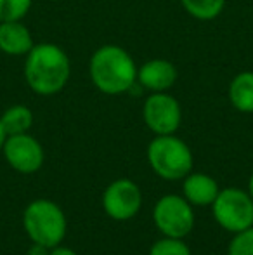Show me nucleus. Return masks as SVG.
Segmentation results:
<instances>
[{
  "label": "nucleus",
  "instance_id": "f8f14e48",
  "mask_svg": "<svg viewBox=\"0 0 253 255\" xmlns=\"http://www.w3.org/2000/svg\"><path fill=\"white\" fill-rule=\"evenodd\" d=\"M33 37L23 21L0 23V51L7 56H26L33 47Z\"/></svg>",
  "mask_w": 253,
  "mask_h": 255
},
{
  "label": "nucleus",
  "instance_id": "f3484780",
  "mask_svg": "<svg viewBox=\"0 0 253 255\" xmlns=\"http://www.w3.org/2000/svg\"><path fill=\"white\" fill-rule=\"evenodd\" d=\"M149 255H191V250L182 242V238L165 236L153 243V247L149 249Z\"/></svg>",
  "mask_w": 253,
  "mask_h": 255
},
{
  "label": "nucleus",
  "instance_id": "9d476101",
  "mask_svg": "<svg viewBox=\"0 0 253 255\" xmlns=\"http://www.w3.org/2000/svg\"><path fill=\"white\" fill-rule=\"evenodd\" d=\"M137 82L149 92H167L177 82V68L162 57L149 59L137 68Z\"/></svg>",
  "mask_w": 253,
  "mask_h": 255
},
{
  "label": "nucleus",
  "instance_id": "6ab92c4d",
  "mask_svg": "<svg viewBox=\"0 0 253 255\" xmlns=\"http://www.w3.org/2000/svg\"><path fill=\"white\" fill-rule=\"evenodd\" d=\"M49 255H78L75 250L71 249H66V247H54V249H51V254Z\"/></svg>",
  "mask_w": 253,
  "mask_h": 255
},
{
  "label": "nucleus",
  "instance_id": "f257e3e1",
  "mask_svg": "<svg viewBox=\"0 0 253 255\" xmlns=\"http://www.w3.org/2000/svg\"><path fill=\"white\" fill-rule=\"evenodd\" d=\"M24 80L38 96H54L66 87L71 77L68 54L51 42L35 44L24 59Z\"/></svg>",
  "mask_w": 253,
  "mask_h": 255
},
{
  "label": "nucleus",
  "instance_id": "dca6fc26",
  "mask_svg": "<svg viewBox=\"0 0 253 255\" xmlns=\"http://www.w3.org/2000/svg\"><path fill=\"white\" fill-rule=\"evenodd\" d=\"M33 0H0V23L3 21H23L30 12Z\"/></svg>",
  "mask_w": 253,
  "mask_h": 255
},
{
  "label": "nucleus",
  "instance_id": "7ed1b4c3",
  "mask_svg": "<svg viewBox=\"0 0 253 255\" xmlns=\"http://www.w3.org/2000/svg\"><path fill=\"white\" fill-rule=\"evenodd\" d=\"M23 228L35 245L54 249L66 236V217L58 203L51 200H35L24 208Z\"/></svg>",
  "mask_w": 253,
  "mask_h": 255
},
{
  "label": "nucleus",
  "instance_id": "2eb2a0df",
  "mask_svg": "<svg viewBox=\"0 0 253 255\" xmlns=\"http://www.w3.org/2000/svg\"><path fill=\"white\" fill-rule=\"evenodd\" d=\"M187 14L199 21H212L224 10L226 0H180Z\"/></svg>",
  "mask_w": 253,
  "mask_h": 255
},
{
  "label": "nucleus",
  "instance_id": "39448f33",
  "mask_svg": "<svg viewBox=\"0 0 253 255\" xmlns=\"http://www.w3.org/2000/svg\"><path fill=\"white\" fill-rule=\"evenodd\" d=\"M212 212L217 224L226 231L240 233L253 226V198L243 189H220L212 203Z\"/></svg>",
  "mask_w": 253,
  "mask_h": 255
},
{
  "label": "nucleus",
  "instance_id": "6e6552de",
  "mask_svg": "<svg viewBox=\"0 0 253 255\" xmlns=\"http://www.w3.org/2000/svg\"><path fill=\"white\" fill-rule=\"evenodd\" d=\"M2 151L7 163L19 174H35L44 165V148L28 132L7 135Z\"/></svg>",
  "mask_w": 253,
  "mask_h": 255
},
{
  "label": "nucleus",
  "instance_id": "412c9836",
  "mask_svg": "<svg viewBox=\"0 0 253 255\" xmlns=\"http://www.w3.org/2000/svg\"><path fill=\"white\" fill-rule=\"evenodd\" d=\"M248 193H250L252 198H253V172H252V175H250V181H248Z\"/></svg>",
  "mask_w": 253,
  "mask_h": 255
},
{
  "label": "nucleus",
  "instance_id": "1a4fd4ad",
  "mask_svg": "<svg viewBox=\"0 0 253 255\" xmlns=\"http://www.w3.org/2000/svg\"><path fill=\"white\" fill-rule=\"evenodd\" d=\"M142 193L139 186L130 179L113 181L102 195L104 212L113 221H128L141 210Z\"/></svg>",
  "mask_w": 253,
  "mask_h": 255
},
{
  "label": "nucleus",
  "instance_id": "20e7f679",
  "mask_svg": "<svg viewBox=\"0 0 253 255\" xmlns=\"http://www.w3.org/2000/svg\"><path fill=\"white\" fill-rule=\"evenodd\" d=\"M148 161L158 177L182 181L192 172V153L182 139L173 134L156 135L148 146Z\"/></svg>",
  "mask_w": 253,
  "mask_h": 255
},
{
  "label": "nucleus",
  "instance_id": "a211bd4d",
  "mask_svg": "<svg viewBox=\"0 0 253 255\" xmlns=\"http://www.w3.org/2000/svg\"><path fill=\"white\" fill-rule=\"evenodd\" d=\"M227 255H253V226L240 233H234Z\"/></svg>",
  "mask_w": 253,
  "mask_h": 255
},
{
  "label": "nucleus",
  "instance_id": "9b49d317",
  "mask_svg": "<svg viewBox=\"0 0 253 255\" xmlns=\"http://www.w3.org/2000/svg\"><path fill=\"white\" fill-rule=\"evenodd\" d=\"M219 184L213 177L203 174V172H191L184 177L182 193L184 198L192 207H212L219 195Z\"/></svg>",
  "mask_w": 253,
  "mask_h": 255
},
{
  "label": "nucleus",
  "instance_id": "0eeeda50",
  "mask_svg": "<svg viewBox=\"0 0 253 255\" xmlns=\"http://www.w3.org/2000/svg\"><path fill=\"white\" fill-rule=\"evenodd\" d=\"M142 117L151 132L156 135L175 134L182 122V110L173 96L167 92H151L142 106Z\"/></svg>",
  "mask_w": 253,
  "mask_h": 255
},
{
  "label": "nucleus",
  "instance_id": "ddd939ff",
  "mask_svg": "<svg viewBox=\"0 0 253 255\" xmlns=\"http://www.w3.org/2000/svg\"><path fill=\"white\" fill-rule=\"evenodd\" d=\"M229 101L241 113H253V71H241L229 84Z\"/></svg>",
  "mask_w": 253,
  "mask_h": 255
},
{
  "label": "nucleus",
  "instance_id": "423d86ee",
  "mask_svg": "<svg viewBox=\"0 0 253 255\" xmlns=\"http://www.w3.org/2000/svg\"><path fill=\"white\" fill-rule=\"evenodd\" d=\"M156 228L170 238H184L194 228L192 205L184 196L165 195L160 198L153 210Z\"/></svg>",
  "mask_w": 253,
  "mask_h": 255
},
{
  "label": "nucleus",
  "instance_id": "f03ea898",
  "mask_svg": "<svg viewBox=\"0 0 253 255\" xmlns=\"http://www.w3.org/2000/svg\"><path fill=\"white\" fill-rule=\"evenodd\" d=\"M88 71L94 87L108 96L125 94L137 82L134 57L115 44L102 45L92 54Z\"/></svg>",
  "mask_w": 253,
  "mask_h": 255
},
{
  "label": "nucleus",
  "instance_id": "4468645a",
  "mask_svg": "<svg viewBox=\"0 0 253 255\" xmlns=\"http://www.w3.org/2000/svg\"><path fill=\"white\" fill-rule=\"evenodd\" d=\"M0 120H2V127L7 135L26 134L33 125V113L24 104H14L3 111Z\"/></svg>",
  "mask_w": 253,
  "mask_h": 255
},
{
  "label": "nucleus",
  "instance_id": "aec40b11",
  "mask_svg": "<svg viewBox=\"0 0 253 255\" xmlns=\"http://www.w3.org/2000/svg\"><path fill=\"white\" fill-rule=\"evenodd\" d=\"M5 137H7V134H5V130H3V127H2V120H0V149H2L3 142H5Z\"/></svg>",
  "mask_w": 253,
  "mask_h": 255
}]
</instances>
